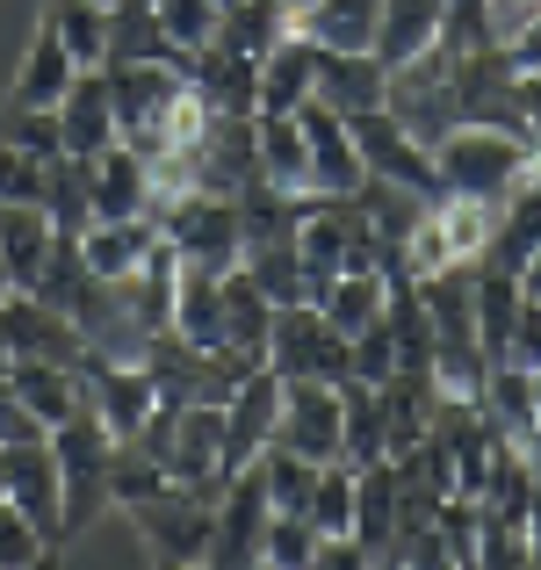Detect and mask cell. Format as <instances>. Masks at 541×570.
<instances>
[{
  "label": "cell",
  "mask_w": 541,
  "mask_h": 570,
  "mask_svg": "<svg viewBox=\"0 0 541 570\" xmlns=\"http://www.w3.org/2000/svg\"><path fill=\"white\" fill-rule=\"evenodd\" d=\"M8 383H14V397H22L43 426H66L72 412H87V376L72 362H14Z\"/></svg>",
  "instance_id": "25"
},
{
  "label": "cell",
  "mask_w": 541,
  "mask_h": 570,
  "mask_svg": "<svg viewBox=\"0 0 541 570\" xmlns=\"http://www.w3.org/2000/svg\"><path fill=\"white\" fill-rule=\"evenodd\" d=\"M0 138L22 145V153H37V159H66V130H58V109H22V101H8V116H0Z\"/></svg>",
  "instance_id": "39"
},
{
  "label": "cell",
  "mask_w": 541,
  "mask_h": 570,
  "mask_svg": "<svg viewBox=\"0 0 541 570\" xmlns=\"http://www.w3.org/2000/svg\"><path fill=\"white\" fill-rule=\"evenodd\" d=\"M354 376H361V383H390V376H397V340H390V311L368 325V333H354Z\"/></svg>",
  "instance_id": "43"
},
{
  "label": "cell",
  "mask_w": 541,
  "mask_h": 570,
  "mask_svg": "<svg viewBox=\"0 0 541 570\" xmlns=\"http://www.w3.org/2000/svg\"><path fill=\"white\" fill-rule=\"evenodd\" d=\"M275 426H282V376L260 362L232 390V404H224V476L260 462L267 448H275Z\"/></svg>",
  "instance_id": "12"
},
{
  "label": "cell",
  "mask_w": 541,
  "mask_h": 570,
  "mask_svg": "<svg viewBox=\"0 0 541 570\" xmlns=\"http://www.w3.org/2000/svg\"><path fill=\"white\" fill-rule=\"evenodd\" d=\"M80 376H87V412H95L101 426H109V441H116V448L138 441V433L153 426V412H159V383H153V368H145V362L87 354Z\"/></svg>",
  "instance_id": "9"
},
{
  "label": "cell",
  "mask_w": 541,
  "mask_h": 570,
  "mask_svg": "<svg viewBox=\"0 0 541 570\" xmlns=\"http://www.w3.org/2000/svg\"><path fill=\"white\" fill-rule=\"evenodd\" d=\"M153 14H159V29L180 43V51H209L217 43V22H224V0H153Z\"/></svg>",
  "instance_id": "37"
},
{
  "label": "cell",
  "mask_w": 541,
  "mask_h": 570,
  "mask_svg": "<svg viewBox=\"0 0 541 570\" xmlns=\"http://www.w3.org/2000/svg\"><path fill=\"white\" fill-rule=\"evenodd\" d=\"M58 130H66L72 159H95L124 138V130H116V101H109V66H80V80L58 101Z\"/></svg>",
  "instance_id": "17"
},
{
  "label": "cell",
  "mask_w": 541,
  "mask_h": 570,
  "mask_svg": "<svg viewBox=\"0 0 541 570\" xmlns=\"http://www.w3.org/2000/svg\"><path fill=\"white\" fill-rule=\"evenodd\" d=\"M188 72L180 66H109V101H116V130L124 145H145L159 130V116L180 101Z\"/></svg>",
  "instance_id": "15"
},
{
  "label": "cell",
  "mask_w": 541,
  "mask_h": 570,
  "mask_svg": "<svg viewBox=\"0 0 541 570\" xmlns=\"http://www.w3.org/2000/svg\"><path fill=\"white\" fill-rule=\"evenodd\" d=\"M43 433H51V426H43V419L29 412L22 397H14V383H0V448H14V441H43Z\"/></svg>",
  "instance_id": "44"
},
{
  "label": "cell",
  "mask_w": 541,
  "mask_h": 570,
  "mask_svg": "<svg viewBox=\"0 0 541 570\" xmlns=\"http://www.w3.org/2000/svg\"><path fill=\"white\" fill-rule=\"evenodd\" d=\"M528 557L541 563V491H534V505H528Z\"/></svg>",
  "instance_id": "48"
},
{
  "label": "cell",
  "mask_w": 541,
  "mask_h": 570,
  "mask_svg": "<svg viewBox=\"0 0 541 570\" xmlns=\"http://www.w3.org/2000/svg\"><path fill=\"white\" fill-rule=\"evenodd\" d=\"M441 43V0H383V29H375V58L390 72L426 58Z\"/></svg>",
  "instance_id": "28"
},
{
  "label": "cell",
  "mask_w": 541,
  "mask_h": 570,
  "mask_svg": "<svg viewBox=\"0 0 541 570\" xmlns=\"http://www.w3.org/2000/svg\"><path fill=\"white\" fill-rule=\"evenodd\" d=\"M174 333L195 347H217L224 340V275L217 267L180 261V289H174Z\"/></svg>",
  "instance_id": "29"
},
{
  "label": "cell",
  "mask_w": 541,
  "mask_h": 570,
  "mask_svg": "<svg viewBox=\"0 0 541 570\" xmlns=\"http://www.w3.org/2000/svg\"><path fill=\"white\" fill-rule=\"evenodd\" d=\"M14 289V275H8V261H0V296H8Z\"/></svg>",
  "instance_id": "51"
},
{
  "label": "cell",
  "mask_w": 541,
  "mask_h": 570,
  "mask_svg": "<svg viewBox=\"0 0 541 570\" xmlns=\"http://www.w3.org/2000/svg\"><path fill=\"white\" fill-rule=\"evenodd\" d=\"M159 232L174 238L180 261L217 267V275H232V267L246 261V224H238V195H209V188L174 195V203L159 209Z\"/></svg>",
  "instance_id": "2"
},
{
  "label": "cell",
  "mask_w": 541,
  "mask_h": 570,
  "mask_svg": "<svg viewBox=\"0 0 541 570\" xmlns=\"http://www.w3.org/2000/svg\"><path fill=\"white\" fill-rule=\"evenodd\" d=\"M318 542H325V534L311 528L304 513H275V520H267V542H260V563L267 570H311V563H318Z\"/></svg>",
  "instance_id": "38"
},
{
  "label": "cell",
  "mask_w": 541,
  "mask_h": 570,
  "mask_svg": "<svg viewBox=\"0 0 541 570\" xmlns=\"http://www.w3.org/2000/svg\"><path fill=\"white\" fill-rule=\"evenodd\" d=\"M267 520H275V499H267V476L260 462L224 476L217 491V528H209V563L217 570H253L260 563V542H267Z\"/></svg>",
  "instance_id": "7"
},
{
  "label": "cell",
  "mask_w": 541,
  "mask_h": 570,
  "mask_svg": "<svg viewBox=\"0 0 541 570\" xmlns=\"http://www.w3.org/2000/svg\"><path fill=\"white\" fill-rule=\"evenodd\" d=\"M101 66H180L188 72V51L159 29L153 0H116L109 8V58Z\"/></svg>",
  "instance_id": "21"
},
{
  "label": "cell",
  "mask_w": 541,
  "mask_h": 570,
  "mask_svg": "<svg viewBox=\"0 0 541 570\" xmlns=\"http://www.w3.org/2000/svg\"><path fill=\"white\" fill-rule=\"evenodd\" d=\"M246 275L260 282L267 296L282 304H311V275H304V253H296V238H275V246H246Z\"/></svg>",
  "instance_id": "34"
},
{
  "label": "cell",
  "mask_w": 541,
  "mask_h": 570,
  "mask_svg": "<svg viewBox=\"0 0 541 570\" xmlns=\"http://www.w3.org/2000/svg\"><path fill=\"white\" fill-rule=\"evenodd\" d=\"M224 8H232V0H224Z\"/></svg>",
  "instance_id": "54"
},
{
  "label": "cell",
  "mask_w": 541,
  "mask_h": 570,
  "mask_svg": "<svg viewBox=\"0 0 541 570\" xmlns=\"http://www.w3.org/2000/svg\"><path fill=\"white\" fill-rule=\"evenodd\" d=\"M8 499L37 520L51 542H66V476H58L51 433H43V441H14L8 448Z\"/></svg>",
  "instance_id": "16"
},
{
  "label": "cell",
  "mask_w": 541,
  "mask_h": 570,
  "mask_svg": "<svg viewBox=\"0 0 541 570\" xmlns=\"http://www.w3.org/2000/svg\"><path fill=\"white\" fill-rule=\"evenodd\" d=\"M354 491H361L354 462H325L318 491H311V528L318 534H354Z\"/></svg>",
  "instance_id": "36"
},
{
  "label": "cell",
  "mask_w": 541,
  "mask_h": 570,
  "mask_svg": "<svg viewBox=\"0 0 541 570\" xmlns=\"http://www.w3.org/2000/svg\"><path fill=\"white\" fill-rule=\"evenodd\" d=\"M513 95H520V116H528V138L541 145V66H520L513 72Z\"/></svg>",
  "instance_id": "46"
},
{
  "label": "cell",
  "mask_w": 541,
  "mask_h": 570,
  "mask_svg": "<svg viewBox=\"0 0 541 570\" xmlns=\"http://www.w3.org/2000/svg\"><path fill=\"white\" fill-rule=\"evenodd\" d=\"M51 549H58V542H51V534H43L29 513H22V505L0 499V570H29V563L51 557Z\"/></svg>",
  "instance_id": "41"
},
{
  "label": "cell",
  "mask_w": 541,
  "mask_h": 570,
  "mask_svg": "<svg viewBox=\"0 0 541 570\" xmlns=\"http://www.w3.org/2000/svg\"><path fill=\"white\" fill-rule=\"evenodd\" d=\"M145 549L159 563H209V528H217V491H195V484H167L153 491L145 505H130Z\"/></svg>",
  "instance_id": "6"
},
{
  "label": "cell",
  "mask_w": 541,
  "mask_h": 570,
  "mask_svg": "<svg viewBox=\"0 0 541 570\" xmlns=\"http://www.w3.org/2000/svg\"><path fill=\"white\" fill-rule=\"evenodd\" d=\"M101 8H116V0H101Z\"/></svg>",
  "instance_id": "53"
},
{
  "label": "cell",
  "mask_w": 541,
  "mask_h": 570,
  "mask_svg": "<svg viewBox=\"0 0 541 570\" xmlns=\"http://www.w3.org/2000/svg\"><path fill=\"white\" fill-rule=\"evenodd\" d=\"M282 448L311 462H340V383L325 376H282V426H275Z\"/></svg>",
  "instance_id": "11"
},
{
  "label": "cell",
  "mask_w": 541,
  "mask_h": 570,
  "mask_svg": "<svg viewBox=\"0 0 541 570\" xmlns=\"http://www.w3.org/2000/svg\"><path fill=\"white\" fill-rule=\"evenodd\" d=\"M520 289H528V296H541V246H534V261L520 267Z\"/></svg>",
  "instance_id": "49"
},
{
  "label": "cell",
  "mask_w": 541,
  "mask_h": 570,
  "mask_svg": "<svg viewBox=\"0 0 541 570\" xmlns=\"http://www.w3.org/2000/svg\"><path fill=\"white\" fill-rule=\"evenodd\" d=\"M347 124H354V145H361V167H368L375 181L419 188L426 203H441V195H447L441 188V167H433V145L412 138L390 109H361V116H347Z\"/></svg>",
  "instance_id": "8"
},
{
  "label": "cell",
  "mask_w": 541,
  "mask_h": 570,
  "mask_svg": "<svg viewBox=\"0 0 541 570\" xmlns=\"http://www.w3.org/2000/svg\"><path fill=\"white\" fill-rule=\"evenodd\" d=\"M267 333H275V296L246 275V261L224 275V340L217 347H246V354H267Z\"/></svg>",
  "instance_id": "30"
},
{
  "label": "cell",
  "mask_w": 541,
  "mask_h": 570,
  "mask_svg": "<svg viewBox=\"0 0 541 570\" xmlns=\"http://www.w3.org/2000/svg\"><path fill=\"white\" fill-rule=\"evenodd\" d=\"M159 238H167L159 217H95L87 238H80V253H87V267H95L101 282H124V275H138V267L153 261Z\"/></svg>",
  "instance_id": "20"
},
{
  "label": "cell",
  "mask_w": 541,
  "mask_h": 570,
  "mask_svg": "<svg viewBox=\"0 0 541 570\" xmlns=\"http://www.w3.org/2000/svg\"><path fill=\"white\" fill-rule=\"evenodd\" d=\"M296 116H304V138H311V195H354L361 181H368L354 124L333 109V101H318V95H311Z\"/></svg>",
  "instance_id": "13"
},
{
  "label": "cell",
  "mask_w": 541,
  "mask_h": 570,
  "mask_svg": "<svg viewBox=\"0 0 541 570\" xmlns=\"http://www.w3.org/2000/svg\"><path fill=\"white\" fill-rule=\"evenodd\" d=\"M311 95H318V43H311L304 29H289V37L260 58V116H296Z\"/></svg>",
  "instance_id": "19"
},
{
  "label": "cell",
  "mask_w": 541,
  "mask_h": 570,
  "mask_svg": "<svg viewBox=\"0 0 541 570\" xmlns=\"http://www.w3.org/2000/svg\"><path fill=\"white\" fill-rule=\"evenodd\" d=\"M0 354L8 362H87V333L66 318V311H51L37 289H8L0 296Z\"/></svg>",
  "instance_id": "10"
},
{
  "label": "cell",
  "mask_w": 541,
  "mask_h": 570,
  "mask_svg": "<svg viewBox=\"0 0 541 570\" xmlns=\"http://www.w3.org/2000/svg\"><path fill=\"white\" fill-rule=\"evenodd\" d=\"M390 95V66L375 51H325L318 43V101H333L340 116H361V109H383Z\"/></svg>",
  "instance_id": "22"
},
{
  "label": "cell",
  "mask_w": 541,
  "mask_h": 570,
  "mask_svg": "<svg viewBox=\"0 0 541 570\" xmlns=\"http://www.w3.org/2000/svg\"><path fill=\"white\" fill-rule=\"evenodd\" d=\"M282 8H289V14H304V8H311V0H282Z\"/></svg>",
  "instance_id": "52"
},
{
  "label": "cell",
  "mask_w": 541,
  "mask_h": 570,
  "mask_svg": "<svg viewBox=\"0 0 541 570\" xmlns=\"http://www.w3.org/2000/svg\"><path fill=\"white\" fill-rule=\"evenodd\" d=\"M43 209H51L58 238H87L95 224V188H87V159H51V188H43Z\"/></svg>",
  "instance_id": "32"
},
{
  "label": "cell",
  "mask_w": 541,
  "mask_h": 570,
  "mask_svg": "<svg viewBox=\"0 0 541 570\" xmlns=\"http://www.w3.org/2000/svg\"><path fill=\"white\" fill-rule=\"evenodd\" d=\"M267 368L275 376H354V340L325 318L318 304H282L275 311V333H267Z\"/></svg>",
  "instance_id": "5"
},
{
  "label": "cell",
  "mask_w": 541,
  "mask_h": 570,
  "mask_svg": "<svg viewBox=\"0 0 541 570\" xmlns=\"http://www.w3.org/2000/svg\"><path fill=\"white\" fill-rule=\"evenodd\" d=\"M167 476L195 491H224V404H180L174 441H167Z\"/></svg>",
  "instance_id": "14"
},
{
  "label": "cell",
  "mask_w": 541,
  "mask_h": 570,
  "mask_svg": "<svg viewBox=\"0 0 541 570\" xmlns=\"http://www.w3.org/2000/svg\"><path fill=\"white\" fill-rule=\"evenodd\" d=\"M296 29H304L311 43H325V51H375L383 0H311V8L296 14Z\"/></svg>",
  "instance_id": "27"
},
{
  "label": "cell",
  "mask_w": 541,
  "mask_h": 570,
  "mask_svg": "<svg viewBox=\"0 0 541 570\" xmlns=\"http://www.w3.org/2000/svg\"><path fill=\"white\" fill-rule=\"evenodd\" d=\"M72 80H80V58L58 43V29H37V37H29V51H22V66H14L8 101H22V109H58Z\"/></svg>",
  "instance_id": "23"
},
{
  "label": "cell",
  "mask_w": 541,
  "mask_h": 570,
  "mask_svg": "<svg viewBox=\"0 0 541 570\" xmlns=\"http://www.w3.org/2000/svg\"><path fill=\"white\" fill-rule=\"evenodd\" d=\"M43 188H51V159L0 138V203H43Z\"/></svg>",
  "instance_id": "42"
},
{
  "label": "cell",
  "mask_w": 541,
  "mask_h": 570,
  "mask_svg": "<svg viewBox=\"0 0 541 570\" xmlns=\"http://www.w3.org/2000/svg\"><path fill=\"white\" fill-rule=\"evenodd\" d=\"M260 181L311 195V138L304 116H260Z\"/></svg>",
  "instance_id": "31"
},
{
  "label": "cell",
  "mask_w": 541,
  "mask_h": 570,
  "mask_svg": "<svg viewBox=\"0 0 541 570\" xmlns=\"http://www.w3.org/2000/svg\"><path fill=\"white\" fill-rule=\"evenodd\" d=\"M505 51H513V66H541V8H534V22L520 29V37L505 43Z\"/></svg>",
  "instance_id": "47"
},
{
  "label": "cell",
  "mask_w": 541,
  "mask_h": 570,
  "mask_svg": "<svg viewBox=\"0 0 541 570\" xmlns=\"http://www.w3.org/2000/svg\"><path fill=\"white\" fill-rule=\"evenodd\" d=\"M383 109L397 116L412 138H426V145H441L447 130L462 124V87H455V58L433 43L426 58H412V66H397L390 72V95H383Z\"/></svg>",
  "instance_id": "4"
},
{
  "label": "cell",
  "mask_w": 541,
  "mask_h": 570,
  "mask_svg": "<svg viewBox=\"0 0 541 570\" xmlns=\"http://www.w3.org/2000/svg\"><path fill=\"white\" fill-rule=\"evenodd\" d=\"M318 311H325V318H333L347 340L368 333V325L390 311V275H383V267H340V275L318 289Z\"/></svg>",
  "instance_id": "26"
},
{
  "label": "cell",
  "mask_w": 541,
  "mask_h": 570,
  "mask_svg": "<svg viewBox=\"0 0 541 570\" xmlns=\"http://www.w3.org/2000/svg\"><path fill=\"white\" fill-rule=\"evenodd\" d=\"M491 0H441V51L470 58V51H491Z\"/></svg>",
  "instance_id": "40"
},
{
  "label": "cell",
  "mask_w": 541,
  "mask_h": 570,
  "mask_svg": "<svg viewBox=\"0 0 541 570\" xmlns=\"http://www.w3.org/2000/svg\"><path fill=\"white\" fill-rule=\"evenodd\" d=\"M51 455H58V476H66V534H80L87 520L109 505V462H116V441L95 412H72L66 426H51Z\"/></svg>",
  "instance_id": "3"
},
{
  "label": "cell",
  "mask_w": 541,
  "mask_h": 570,
  "mask_svg": "<svg viewBox=\"0 0 541 570\" xmlns=\"http://www.w3.org/2000/svg\"><path fill=\"white\" fill-rule=\"evenodd\" d=\"M43 29H58V43H66L80 66H101V58H109V8H101V0H51Z\"/></svg>",
  "instance_id": "33"
},
{
  "label": "cell",
  "mask_w": 541,
  "mask_h": 570,
  "mask_svg": "<svg viewBox=\"0 0 541 570\" xmlns=\"http://www.w3.org/2000/svg\"><path fill=\"white\" fill-rule=\"evenodd\" d=\"M0 499H8V448H0Z\"/></svg>",
  "instance_id": "50"
},
{
  "label": "cell",
  "mask_w": 541,
  "mask_h": 570,
  "mask_svg": "<svg viewBox=\"0 0 541 570\" xmlns=\"http://www.w3.org/2000/svg\"><path fill=\"white\" fill-rule=\"evenodd\" d=\"M318 470L325 462H311V455H296V448H267L260 455V476H267V499H275V513H304L311 520V491H318Z\"/></svg>",
  "instance_id": "35"
},
{
  "label": "cell",
  "mask_w": 541,
  "mask_h": 570,
  "mask_svg": "<svg viewBox=\"0 0 541 570\" xmlns=\"http://www.w3.org/2000/svg\"><path fill=\"white\" fill-rule=\"evenodd\" d=\"M505 362H520V368H541V296H528V304H520L513 354H505Z\"/></svg>",
  "instance_id": "45"
},
{
  "label": "cell",
  "mask_w": 541,
  "mask_h": 570,
  "mask_svg": "<svg viewBox=\"0 0 541 570\" xmlns=\"http://www.w3.org/2000/svg\"><path fill=\"white\" fill-rule=\"evenodd\" d=\"M541 246V174H528L513 195L499 203V224H491V246H484V267H505V275H520V267L534 261Z\"/></svg>",
  "instance_id": "24"
},
{
  "label": "cell",
  "mask_w": 541,
  "mask_h": 570,
  "mask_svg": "<svg viewBox=\"0 0 541 570\" xmlns=\"http://www.w3.org/2000/svg\"><path fill=\"white\" fill-rule=\"evenodd\" d=\"M433 167H441L447 195L505 203L528 174H541V145L520 138V130H499V124H455L441 145H433Z\"/></svg>",
  "instance_id": "1"
},
{
  "label": "cell",
  "mask_w": 541,
  "mask_h": 570,
  "mask_svg": "<svg viewBox=\"0 0 541 570\" xmlns=\"http://www.w3.org/2000/svg\"><path fill=\"white\" fill-rule=\"evenodd\" d=\"M87 188H95V217H153V159L124 138L87 159Z\"/></svg>",
  "instance_id": "18"
}]
</instances>
